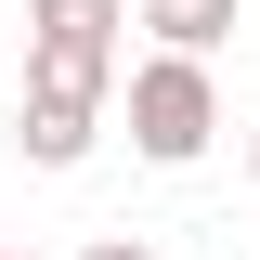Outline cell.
<instances>
[{
    "label": "cell",
    "mask_w": 260,
    "mask_h": 260,
    "mask_svg": "<svg viewBox=\"0 0 260 260\" xmlns=\"http://www.w3.org/2000/svg\"><path fill=\"white\" fill-rule=\"evenodd\" d=\"M117 117H130V156L143 169H195L208 143H221V78L195 52H143L117 78Z\"/></svg>",
    "instance_id": "obj_1"
},
{
    "label": "cell",
    "mask_w": 260,
    "mask_h": 260,
    "mask_svg": "<svg viewBox=\"0 0 260 260\" xmlns=\"http://www.w3.org/2000/svg\"><path fill=\"white\" fill-rule=\"evenodd\" d=\"M130 78V0H26V91L117 104Z\"/></svg>",
    "instance_id": "obj_2"
},
{
    "label": "cell",
    "mask_w": 260,
    "mask_h": 260,
    "mask_svg": "<svg viewBox=\"0 0 260 260\" xmlns=\"http://www.w3.org/2000/svg\"><path fill=\"white\" fill-rule=\"evenodd\" d=\"M91 143H104V104H78V91H26V117H13V156L26 169H91Z\"/></svg>",
    "instance_id": "obj_3"
},
{
    "label": "cell",
    "mask_w": 260,
    "mask_h": 260,
    "mask_svg": "<svg viewBox=\"0 0 260 260\" xmlns=\"http://www.w3.org/2000/svg\"><path fill=\"white\" fill-rule=\"evenodd\" d=\"M130 13L156 26V52H195V65L234 39V0H130Z\"/></svg>",
    "instance_id": "obj_4"
},
{
    "label": "cell",
    "mask_w": 260,
    "mask_h": 260,
    "mask_svg": "<svg viewBox=\"0 0 260 260\" xmlns=\"http://www.w3.org/2000/svg\"><path fill=\"white\" fill-rule=\"evenodd\" d=\"M78 260H156V247H143V234H91Z\"/></svg>",
    "instance_id": "obj_5"
},
{
    "label": "cell",
    "mask_w": 260,
    "mask_h": 260,
    "mask_svg": "<svg viewBox=\"0 0 260 260\" xmlns=\"http://www.w3.org/2000/svg\"><path fill=\"white\" fill-rule=\"evenodd\" d=\"M247 182H260V130H247Z\"/></svg>",
    "instance_id": "obj_6"
},
{
    "label": "cell",
    "mask_w": 260,
    "mask_h": 260,
    "mask_svg": "<svg viewBox=\"0 0 260 260\" xmlns=\"http://www.w3.org/2000/svg\"><path fill=\"white\" fill-rule=\"evenodd\" d=\"M0 260H39V247H0Z\"/></svg>",
    "instance_id": "obj_7"
}]
</instances>
